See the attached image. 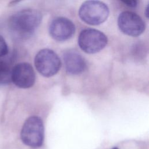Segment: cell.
Listing matches in <instances>:
<instances>
[{"instance_id":"obj_1","label":"cell","mask_w":149,"mask_h":149,"mask_svg":"<svg viewBox=\"0 0 149 149\" xmlns=\"http://www.w3.org/2000/svg\"><path fill=\"white\" fill-rule=\"evenodd\" d=\"M41 20L40 12L34 9H23L12 15L8 22L13 36L17 39H26L33 35Z\"/></svg>"},{"instance_id":"obj_2","label":"cell","mask_w":149,"mask_h":149,"mask_svg":"<svg viewBox=\"0 0 149 149\" xmlns=\"http://www.w3.org/2000/svg\"><path fill=\"white\" fill-rule=\"evenodd\" d=\"M23 143L31 148L41 147L44 141V129L41 119L37 116H31L24 122L20 132Z\"/></svg>"},{"instance_id":"obj_3","label":"cell","mask_w":149,"mask_h":149,"mask_svg":"<svg viewBox=\"0 0 149 149\" xmlns=\"http://www.w3.org/2000/svg\"><path fill=\"white\" fill-rule=\"evenodd\" d=\"M109 15L107 5L99 1H87L80 7L79 16L84 22L90 25H98L104 22Z\"/></svg>"},{"instance_id":"obj_4","label":"cell","mask_w":149,"mask_h":149,"mask_svg":"<svg viewBox=\"0 0 149 149\" xmlns=\"http://www.w3.org/2000/svg\"><path fill=\"white\" fill-rule=\"evenodd\" d=\"M108 39L101 31L87 29L82 30L78 37L80 48L87 54H94L100 51L107 45Z\"/></svg>"},{"instance_id":"obj_5","label":"cell","mask_w":149,"mask_h":149,"mask_svg":"<svg viewBox=\"0 0 149 149\" xmlns=\"http://www.w3.org/2000/svg\"><path fill=\"white\" fill-rule=\"evenodd\" d=\"M34 65L41 74L45 77H51L57 73L61 63L59 56L54 51L43 49L36 54Z\"/></svg>"},{"instance_id":"obj_6","label":"cell","mask_w":149,"mask_h":149,"mask_svg":"<svg viewBox=\"0 0 149 149\" xmlns=\"http://www.w3.org/2000/svg\"><path fill=\"white\" fill-rule=\"evenodd\" d=\"M120 30L125 34L133 37L139 36L145 30V23L137 14L130 11L122 12L118 19Z\"/></svg>"},{"instance_id":"obj_7","label":"cell","mask_w":149,"mask_h":149,"mask_svg":"<svg viewBox=\"0 0 149 149\" xmlns=\"http://www.w3.org/2000/svg\"><path fill=\"white\" fill-rule=\"evenodd\" d=\"M36 74L32 66L27 62L16 64L11 70V81L22 88L31 87L34 83Z\"/></svg>"},{"instance_id":"obj_8","label":"cell","mask_w":149,"mask_h":149,"mask_svg":"<svg viewBox=\"0 0 149 149\" xmlns=\"http://www.w3.org/2000/svg\"><path fill=\"white\" fill-rule=\"evenodd\" d=\"M49 31L51 36L56 41H63L70 38L75 32L73 23L65 17H57L50 24Z\"/></svg>"},{"instance_id":"obj_9","label":"cell","mask_w":149,"mask_h":149,"mask_svg":"<svg viewBox=\"0 0 149 149\" xmlns=\"http://www.w3.org/2000/svg\"><path fill=\"white\" fill-rule=\"evenodd\" d=\"M63 61L65 69L69 74H78L85 70L86 63L84 58L75 51L65 52Z\"/></svg>"},{"instance_id":"obj_10","label":"cell","mask_w":149,"mask_h":149,"mask_svg":"<svg viewBox=\"0 0 149 149\" xmlns=\"http://www.w3.org/2000/svg\"><path fill=\"white\" fill-rule=\"evenodd\" d=\"M11 70L6 62L0 61V86L8 84L12 81Z\"/></svg>"},{"instance_id":"obj_11","label":"cell","mask_w":149,"mask_h":149,"mask_svg":"<svg viewBox=\"0 0 149 149\" xmlns=\"http://www.w3.org/2000/svg\"><path fill=\"white\" fill-rule=\"evenodd\" d=\"M8 52V45L4 38L0 35V58L4 56Z\"/></svg>"},{"instance_id":"obj_12","label":"cell","mask_w":149,"mask_h":149,"mask_svg":"<svg viewBox=\"0 0 149 149\" xmlns=\"http://www.w3.org/2000/svg\"><path fill=\"white\" fill-rule=\"evenodd\" d=\"M125 4L129 7H136L137 5V2L136 1H122Z\"/></svg>"},{"instance_id":"obj_13","label":"cell","mask_w":149,"mask_h":149,"mask_svg":"<svg viewBox=\"0 0 149 149\" xmlns=\"http://www.w3.org/2000/svg\"><path fill=\"white\" fill-rule=\"evenodd\" d=\"M148 6H147V8H146V16H147V17H148Z\"/></svg>"},{"instance_id":"obj_14","label":"cell","mask_w":149,"mask_h":149,"mask_svg":"<svg viewBox=\"0 0 149 149\" xmlns=\"http://www.w3.org/2000/svg\"><path fill=\"white\" fill-rule=\"evenodd\" d=\"M111 149H118V148H117V147H113V148H111Z\"/></svg>"}]
</instances>
